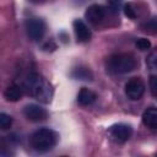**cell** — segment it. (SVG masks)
Segmentation results:
<instances>
[{"label":"cell","mask_w":157,"mask_h":157,"mask_svg":"<svg viewBox=\"0 0 157 157\" xmlns=\"http://www.w3.org/2000/svg\"><path fill=\"white\" fill-rule=\"evenodd\" d=\"M27 93L42 103H49L53 97L52 85L38 72H32L25 81Z\"/></svg>","instance_id":"1"},{"label":"cell","mask_w":157,"mask_h":157,"mask_svg":"<svg viewBox=\"0 0 157 157\" xmlns=\"http://www.w3.org/2000/svg\"><path fill=\"white\" fill-rule=\"evenodd\" d=\"M137 60L130 53H117L108 56L105 61V67L110 74L120 75L128 74L136 69Z\"/></svg>","instance_id":"2"},{"label":"cell","mask_w":157,"mask_h":157,"mask_svg":"<svg viewBox=\"0 0 157 157\" xmlns=\"http://www.w3.org/2000/svg\"><path fill=\"white\" fill-rule=\"evenodd\" d=\"M58 139L59 135L53 129L40 128L29 136V144L34 151L39 153H44L55 147Z\"/></svg>","instance_id":"3"},{"label":"cell","mask_w":157,"mask_h":157,"mask_svg":"<svg viewBox=\"0 0 157 157\" xmlns=\"http://www.w3.org/2000/svg\"><path fill=\"white\" fill-rule=\"evenodd\" d=\"M25 28H26V32H27V36L29 37V39L37 42V40H40L44 37L47 26H45V22L42 18L31 17V18L26 20Z\"/></svg>","instance_id":"4"},{"label":"cell","mask_w":157,"mask_h":157,"mask_svg":"<svg viewBox=\"0 0 157 157\" xmlns=\"http://www.w3.org/2000/svg\"><path fill=\"white\" fill-rule=\"evenodd\" d=\"M131 135H132V128L124 123L114 124L108 129V136L115 144L126 142L131 137Z\"/></svg>","instance_id":"5"},{"label":"cell","mask_w":157,"mask_h":157,"mask_svg":"<svg viewBox=\"0 0 157 157\" xmlns=\"http://www.w3.org/2000/svg\"><path fill=\"white\" fill-rule=\"evenodd\" d=\"M145 93V83L140 77L130 78L125 85V94L131 101L140 99Z\"/></svg>","instance_id":"6"},{"label":"cell","mask_w":157,"mask_h":157,"mask_svg":"<svg viewBox=\"0 0 157 157\" xmlns=\"http://www.w3.org/2000/svg\"><path fill=\"white\" fill-rule=\"evenodd\" d=\"M23 115L31 120V121H34V123H38V121H43L48 118V113L44 108H42L40 105L38 104H34V103H31V104H27L25 108H23Z\"/></svg>","instance_id":"7"},{"label":"cell","mask_w":157,"mask_h":157,"mask_svg":"<svg viewBox=\"0 0 157 157\" xmlns=\"http://www.w3.org/2000/svg\"><path fill=\"white\" fill-rule=\"evenodd\" d=\"M105 12H107V10H105V7L103 5H101V4H92L91 6L87 7V10L85 12V17H86V20L90 23L96 25V23L101 22L104 18Z\"/></svg>","instance_id":"8"},{"label":"cell","mask_w":157,"mask_h":157,"mask_svg":"<svg viewBox=\"0 0 157 157\" xmlns=\"http://www.w3.org/2000/svg\"><path fill=\"white\" fill-rule=\"evenodd\" d=\"M72 27H74V32H75L77 42L83 43V42H88L91 39V37H92L91 29L82 20H75L72 22Z\"/></svg>","instance_id":"9"},{"label":"cell","mask_w":157,"mask_h":157,"mask_svg":"<svg viewBox=\"0 0 157 157\" xmlns=\"http://www.w3.org/2000/svg\"><path fill=\"white\" fill-rule=\"evenodd\" d=\"M142 123L152 130L157 128V109L155 107H150L142 113Z\"/></svg>","instance_id":"10"},{"label":"cell","mask_w":157,"mask_h":157,"mask_svg":"<svg viewBox=\"0 0 157 157\" xmlns=\"http://www.w3.org/2000/svg\"><path fill=\"white\" fill-rule=\"evenodd\" d=\"M96 98H97V94L92 90L86 88V87H82L77 94V102H78V104H81L83 107L92 104L96 101Z\"/></svg>","instance_id":"11"},{"label":"cell","mask_w":157,"mask_h":157,"mask_svg":"<svg viewBox=\"0 0 157 157\" xmlns=\"http://www.w3.org/2000/svg\"><path fill=\"white\" fill-rule=\"evenodd\" d=\"M4 97L7 102H17L22 97V90L17 85H11L5 90Z\"/></svg>","instance_id":"12"},{"label":"cell","mask_w":157,"mask_h":157,"mask_svg":"<svg viewBox=\"0 0 157 157\" xmlns=\"http://www.w3.org/2000/svg\"><path fill=\"white\" fill-rule=\"evenodd\" d=\"M71 77H74L75 80H82V81H91L93 78V74L88 67H76L72 70L71 72Z\"/></svg>","instance_id":"13"},{"label":"cell","mask_w":157,"mask_h":157,"mask_svg":"<svg viewBox=\"0 0 157 157\" xmlns=\"http://www.w3.org/2000/svg\"><path fill=\"white\" fill-rule=\"evenodd\" d=\"M0 157H15L13 151L10 147V144L0 136Z\"/></svg>","instance_id":"14"},{"label":"cell","mask_w":157,"mask_h":157,"mask_svg":"<svg viewBox=\"0 0 157 157\" xmlns=\"http://www.w3.org/2000/svg\"><path fill=\"white\" fill-rule=\"evenodd\" d=\"M12 117L7 113H0V130H9L12 126Z\"/></svg>","instance_id":"15"},{"label":"cell","mask_w":157,"mask_h":157,"mask_svg":"<svg viewBox=\"0 0 157 157\" xmlns=\"http://www.w3.org/2000/svg\"><path fill=\"white\" fill-rule=\"evenodd\" d=\"M146 64L151 70L156 69V65H157V53H156V50H152L150 53V55L146 58Z\"/></svg>","instance_id":"16"},{"label":"cell","mask_w":157,"mask_h":157,"mask_svg":"<svg viewBox=\"0 0 157 157\" xmlns=\"http://www.w3.org/2000/svg\"><path fill=\"white\" fill-rule=\"evenodd\" d=\"M136 47L140 50H147V49L151 48V42L147 38H139L136 40Z\"/></svg>","instance_id":"17"},{"label":"cell","mask_w":157,"mask_h":157,"mask_svg":"<svg viewBox=\"0 0 157 157\" xmlns=\"http://www.w3.org/2000/svg\"><path fill=\"white\" fill-rule=\"evenodd\" d=\"M124 12H125V15H126L129 18H136V12H135V10L132 9L131 4H126V5L124 6Z\"/></svg>","instance_id":"18"},{"label":"cell","mask_w":157,"mask_h":157,"mask_svg":"<svg viewBox=\"0 0 157 157\" xmlns=\"http://www.w3.org/2000/svg\"><path fill=\"white\" fill-rule=\"evenodd\" d=\"M156 81H157L156 76L152 75L151 78H150V90H151V93H152L153 97H156Z\"/></svg>","instance_id":"19"},{"label":"cell","mask_w":157,"mask_h":157,"mask_svg":"<svg viewBox=\"0 0 157 157\" xmlns=\"http://www.w3.org/2000/svg\"><path fill=\"white\" fill-rule=\"evenodd\" d=\"M63 157H66V156H63Z\"/></svg>","instance_id":"20"}]
</instances>
